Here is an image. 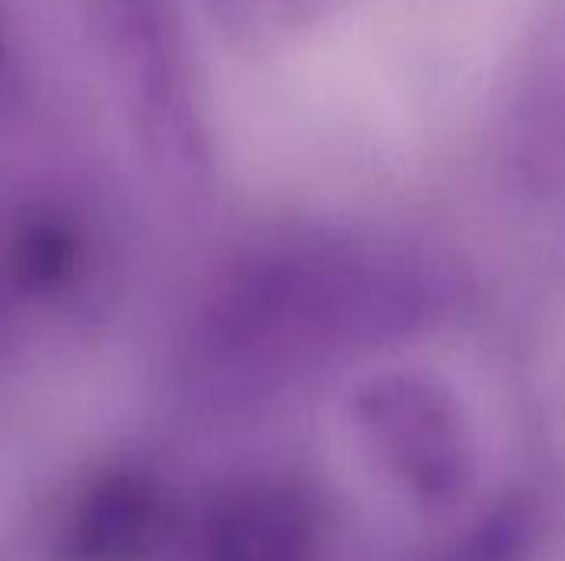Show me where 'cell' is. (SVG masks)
<instances>
[{
	"instance_id": "3957f363",
	"label": "cell",
	"mask_w": 565,
	"mask_h": 561,
	"mask_svg": "<svg viewBox=\"0 0 565 561\" xmlns=\"http://www.w3.org/2000/svg\"><path fill=\"white\" fill-rule=\"evenodd\" d=\"M195 561H321L318 509L291 483L232 486L202 516Z\"/></svg>"
},
{
	"instance_id": "6da1fadb",
	"label": "cell",
	"mask_w": 565,
	"mask_h": 561,
	"mask_svg": "<svg viewBox=\"0 0 565 561\" xmlns=\"http://www.w3.org/2000/svg\"><path fill=\"white\" fill-rule=\"evenodd\" d=\"M354 420L377 466L420 513L463 506L477 483V446L447 390L420 377H381L358 393Z\"/></svg>"
},
{
	"instance_id": "7a4b0ae2",
	"label": "cell",
	"mask_w": 565,
	"mask_h": 561,
	"mask_svg": "<svg viewBox=\"0 0 565 561\" xmlns=\"http://www.w3.org/2000/svg\"><path fill=\"white\" fill-rule=\"evenodd\" d=\"M172 532L162 483L139 466L83 479L53 529V561H152Z\"/></svg>"
},
{
	"instance_id": "277c9868",
	"label": "cell",
	"mask_w": 565,
	"mask_h": 561,
	"mask_svg": "<svg viewBox=\"0 0 565 561\" xmlns=\"http://www.w3.org/2000/svg\"><path fill=\"white\" fill-rule=\"evenodd\" d=\"M79 265V235L60 215H33L17 225L7 245V271L23 291H56Z\"/></svg>"
}]
</instances>
